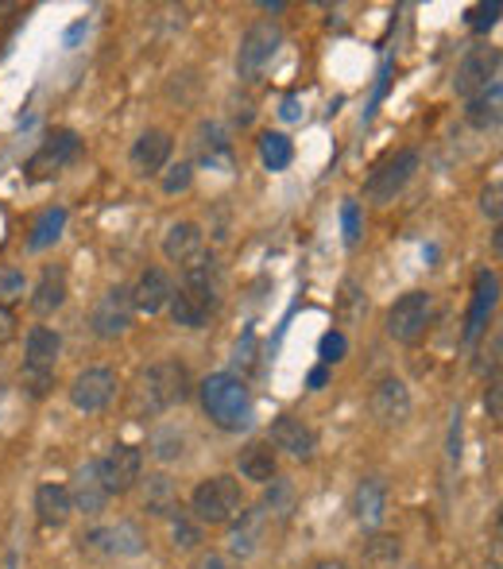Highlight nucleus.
<instances>
[{
    "label": "nucleus",
    "mask_w": 503,
    "mask_h": 569,
    "mask_svg": "<svg viewBox=\"0 0 503 569\" xmlns=\"http://www.w3.org/2000/svg\"><path fill=\"white\" fill-rule=\"evenodd\" d=\"M383 516H388V485L380 477H364L361 485L353 488V519L361 531L376 535L383 527Z\"/></svg>",
    "instance_id": "nucleus-20"
},
{
    "label": "nucleus",
    "mask_w": 503,
    "mask_h": 569,
    "mask_svg": "<svg viewBox=\"0 0 503 569\" xmlns=\"http://www.w3.org/2000/svg\"><path fill=\"white\" fill-rule=\"evenodd\" d=\"M345 352H349V341H345V333H338V330H330L322 341H318V357H322V365H341Z\"/></svg>",
    "instance_id": "nucleus-39"
},
{
    "label": "nucleus",
    "mask_w": 503,
    "mask_h": 569,
    "mask_svg": "<svg viewBox=\"0 0 503 569\" xmlns=\"http://www.w3.org/2000/svg\"><path fill=\"white\" fill-rule=\"evenodd\" d=\"M190 569H244V566L237 562L233 555H225V550H198V558Z\"/></svg>",
    "instance_id": "nucleus-41"
},
{
    "label": "nucleus",
    "mask_w": 503,
    "mask_h": 569,
    "mask_svg": "<svg viewBox=\"0 0 503 569\" xmlns=\"http://www.w3.org/2000/svg\"><path fill=\"white\" fill-rule=\"evenodd\" d=\"M399 558H403V547H399L395 535H372L361 550V566L364 569H395Z\"/></svg>",
    "instance_id": "nucleus-31"
},
{
    "label": "nucleus",
    "mask_w": 503,
    "mask_h": 569,
    "mask_svg": "<svg viewBox=\"0 0 503 569\" xmlns=\"http://www.w3.org/2000/svg\"><path fill=\"white\" fill-rule=\"evenodd\" d=\"M82 31H85V23H74V28L67 31V47H70V43H78V36H82Z\"/></svg>",
    "instance_id": "nucleus-53"
},
{
    "label": "nucleus",
    "mask_w": 503,
    "mask_h": 569,
    "mask_svg": "<svg viewBox=\"0 0 503 569\" xmlns=\"http://www.w3.org/2000/svg\"><path fill=\"white\" fill-rule=\"evenodd\" d=\"M369 318V295L356 279H345L338 295V322L341 326H361Z\"/></svg>",
    "instance_id": "nucleus-32"
},
{
    "label": "nucleus",
    "mask_w": 503,
    "mask_h": 569,
    "mask_svg": "<svg viewBox=\"0 0 503 569\" xmlns=\"http://www.w3.org/2000/svg\"><path fill=\"white\" fill-rule=\"evenodd\" d=\"M132 318H135L132 287L117 283L98 295V302H93V310H90V330H93V338H101V341H117L132 330Z\"/></svg>",
    "instance_id": "nucleus-9"
},
{
    "label": "nucleus",
    "mask_w": 503,
    "mask_h": 569,
    "mask_svg": "<svg viewBox=\"0 0 503 569\" xmlns=\"http://www.w3.org/2000/svg\"><path fill=\"white\" fill-rule=\"evenodd\" d=\"M500 47H473L465 59L457 62V74H453V93L457 98H476L481 90H489L492 82H500Z\"/></svg>",
    "instance_id": "nucleus-11"
},
{
    "label": "nucleus",
    "mask_w": 503,
    "mask_h": 569,
    "mask_svg": "<svg viewBox=\"0 0 503 569\" xmlns=\"http://www.w3.org/2000/svg\"><path fill=\"white\" fill-rule=\"evenodd\" d=\"M23 295H28V276H23L16 263H4V268H0V307L12 310Z\"/></svg>",
    "instance_id": "nucleus-37"
},
{
    "label": "nucleus",
    "mask_w": 503,
    "mask_h": 569,
    "mask_svg": "<svg viewBox=\"0 0 503 569\" xmlns=\"http://www.w3.org/2000/svg\"><path fill=\"white\" fill-rule=\"evenodd\" d=\"M414 171H419V151L414 148L395 151V156H388L383 163H376V171H372L369 182H364V194H369V202H376V206L395 202V194H403V187L414 179Z\"/></svg>",
    "instance_id": "nucleus-10"
},
{
    "label": "nucleus",
    "mask_w": 503,
    "mask_h": 569,
    "mask_svg": "<svg viewBox=\"0 0 503 569\" xmlns=\"http://www.w3.org/2000/svg\"><path fill=\"white\" fill-rule=\"evenodd\" d=\"M283 0H260V12H283Z\"/></svg>",
    "instance_id": "nucleus-52"
},
{
    "label": "nucleus",
    "mask_w": 503,
    "mask_h": 569,
    "mask_svg": "<svg viewBox=\"0 0 503 569\" xmlns=\"http://www.w3.org/2000/svg\"><path fill=\"white\" fill-rule=\"evenodd\" d=\"M279 117H283V120H299L302 117L299 98H294V93H291V98H283V109H279Z\"/></svg>",
    "instance_id": "nucleus-48"
},
{
    "label": "nucleus",
    "mask_w": 503,
    "mask_h": 569,
    "mask_svg": "<svg viewBox=\"0 0 503 569\" xmlns=\"http://www.w3.org/2000/svg\"><path fill=\"white\" fill-rule=\"evenodd\" d=\"M67 221H70L67 206H47V210L39 213L28 229V252H43V248H51L54 240L67 232Z\"/></svg>",
    "instance_id": "nucleus-28"
},
{
    "label": "nucleus",
    "mask_w": 503,
    "mask_h": 569,
    "mask_svg": "<svg viewBox=\"0 0 503 569\" xmlns=\"http://www.w3.org/2000/svg\"><path fill=\"white\" fill-rule=\"evenodd\" d=\"M117 388H121V380H117L113 368H105V365L82 368V372L74 376V383H70V403L82 415H98L117 399Z\"/></svg>",
    "instance_id": "nucleus-12"
},
{
    "label": "nucleus",
    "mask_w": 503,
    "mask_h": 569,
    "mask_svg": "<svg viewBox=\"0 0 503 569\" xmlns=\"http://www.w3.org/2000/svg\"><path fill=\"white\" fill-rule=\"evenodd\" d=\"M59 352H62V338L51 326H31L28 338H23V368H20V383L28 399L51 396L54 372H59Z\"/></svg>",
    "instance_id": "nucleus-3"
},
{
    "label": "nucleus",
    "mask_w": 503,
    "mask_h": 569,
    "mask_svg": "<svg viewBox=\"0 0 503 569\" xmlns=\"http://www.w3.org/2000/svg\"><path fill=\"white\" fill-rule=\"evenodd\" d=\"M279 47H283V28H279L275 20H255L241 36V47H237V78H241L244 86L263 82L268 67L275 62Z\"/></svg>",
    "instance_id": "nucleus-5"
},
{
    "label": "nucleus",
    "mask_w": 503,
    "mask_h": 569,
    "mask_svg": "<svg viewBox=\"0 0 503 569\" xmlns=\"http://www.w3.org/2000/svg\"><path fill=\"white\" fill-rule=\"evenodd\" d=\"M450 461H461V411H453V427H450Z\"/></svg>",
    "instance_id": "nucleus-47"
},
{
    "label": "nucleus",
    "mask_w": 503,
    "mask_h": 569,
    "mask_svg": "<svg viewBox=\"0 0 503 569\" xmlns=\"http://www.w3.org/2000/svg\"><path fill=\"white\" fill-rule=\"evenodd\" d=\"M167 523H171V547L174 550H182V555H198V550H202L205 527L198 523V519L190 516V511H174V516L167 519Z\"/></svg>",
    "instance_id": "nucleus-30"
},
{
    "label": "nucleus",
    "mask_w": 503,
    "mask_h": 569,
    "mask_svg": "<svg viewBox=\"0 0 503 569\" xmlns=\"http://www.w3.org/2000/svg\"><path fill=\"white\" fill-rule=\"evenodd\" d=\"M78 156H82V136L70 132V128H54V132L31 151L23 174H28L31 182H51V179H59L70 163H78Z\"/></svg>",
    "instance_id": "nucleus-7"
},
{
    "label": "nucleus",
    "mask_w": 503,
    "mask_h": 569,
    "mask_svg": "<svg viewBox=\"0 0 503 569\" xmlns=\"http://www.w3.org/2000/svg\"><path fill=\"white\" fill-rule=\"evenodd\" d=\"M294 503H299V492H294L291 480L275 477L271 485H263V503H260V511H263L268 519H286V516L294 511Z\"/></svg>",
    "instance_id": "nucleus-33"
},
{
    "label": "nucleus",
    "mask_w": 503,
    "mask_h": 569,
    "mask_svg": "<svg viewBox=\"0 0 503 569\" xmlns=\"http://www.w3.org/2000/svg\"><path fill=\"white\" fill-rule=\"evenodd\" d=\"M484 407H489V419L492 422H503V383L500 376L489 380V391H484Z\"/></svg>",
    "instance_id": "nucleus-43"
},
{
    "label": "nucleus",
    "mask_w": 503,
    "mask_h": 569,
    "mask_svg": "<svg viewBox=\"0 0 503 569\" xmlns=\"http://www.w3.org/2000/svg\"><path fill=\"white\" fill-rule=\"evenodd\" d=\"M171 295H174V283H171V276H167L163 268H143L140 279H135V287H132L135 315H148V318L163 315L167 302H171Z\"/></svg>",
    "instance_id": "nucleus-22"
},
{
    "label": "nucleus",
    "mask_w": 503,
    "mask_h": 569,
    "mask_svg": "<svg viewBox=\"0 0 503 569\" xmlns=\"http://www.w3.org/2000/svg\"><path fill=\"white\" fill-rule=\"evenodd\" d=\"M496 20H500V4H496V0H492V4H481V8H473V12H469V28H473V31H489Z\"/></svg>",
    "instance_id": "nucleus-42"
},
{
    "label": "nucleus",
    "mask_w": 503,
    "mask_h": 569,
    "mask_svg": "<svg viewBox=\"0 0 503 569\" xmlns=\"http://www.w3.org/2000/svg\"><path fill=\"white\" fill-rule=\"evenodd\" d=\"M268 446L275 453L294 457V461H314L318 435H314V427H310L306 419H299V415H279V419L271 422V430H268Z\"/></svg>",
    "instance_id": "nucleus-16"
},
{
    "label": "nucleus",
    "mask_w": 503,
    "mask_h": 569,
    "mask_svg": "<svg viewBox=\"0 0 503 569\" xmlns=\"http://www.w3.org/2000/svg\"><path fill=\"white\" fill-rule=\"evenodd\" d=\"M159 187H163V194H187L190 187H194V163H167V171L159 174Z\"/></svg>",
    "instance_id": "nucleus-38"
},
{
    "label": "nucleus",
    "mask_w": 503,
    "mask_h": 569,
    "mask_svg": "<svg viewBox=\"0 0 503 569\" xmlns=\"http://www.w3.org/2000/svg\"><path fill=\"white\" fill-rule=\"evenodd\" d=\"M82 550L101 558H135L148 550V535L132 519H117V523H98L82 535Z\"/></svg>",
    "instance_id": "nucleus-8"
},
{
    "label": "nucleus",
    "mask_w": 503,
    "mask_h": 569,
    "mask_svg": "<svg viewBox=\"0 0 503 569\" xmlns=\"http://www.w3.org/2000/svg\"><path fill=\"white\" fill-rule=\"evenodd\" d=\"M16 12H20V4H12V0H0V28H8Z\"/></svg>",
    "instance_id": "nucleus-49"
},
{
    "label": "nucleus",
    "mask_w": 503,
    "mask_h": 569,
    "mask_svg": "<svg viewBox=\"0 0 503 569\" xmlns=\"http://www.w3.org/2000/svg\"><path fill=\"white\" fill-rule=\"evenodd\" d=\"M434 326V295L406 291L388 307V338L399 345H419Z\"/></svg>",
    "instance_id": "nucleus-6"
},
{
    "label": "nucleus",
    "mask_w": 503,
    "mask_h": 569,
    "mask_svg": "<svg viewBox=\"0 0 503 569\" xmlns=\"http://www.w3.org/2000/svg\"><path fill=\"white\" fill-rule=\"evenodd\" d=\"M70 516H74V503H70V488L67 485H54V480H47V485L36 488V519H39V527H47V531H59V527L70 523Z\"/></svg>",
    "instance_id": "nucleus-24"
},
{
    "label": "nucleus",
    "mask_w": 503,
    "mask_h": 569,
    "mask_svg": "<svg viewBox=\"0 0 503 569\" xmlns=\"http://www.w3.org/2000/svg\"><path fill=\"white\" fill-rule=\"evenodd\" d=\"M140 508L155 519H171L174 511H182V496H179V485H174L167 472H148L140 477Z\"/></svg>",
    "instance_id": "nucleus-21"
},
{
    "label": "nucleus",
    "mask_w": 503,
    "mask_h": 569,
    "mask_svg": "<svg viewBox=\"0 0 503 569\" xmlns=\"http://www.w3.org/2000/svg\"><path fill=\"white\" fill-rule=\"evenodd\" d=\"M481 213L500 229V218H503V187L500 182H489V187L481 190Z\"/></svg>",
    "instance_id": "nucleus-40"
},
{
    "label": "nucleus",
    "mask_w": 503,
    "mask_h": 569,
    "mask_svg": "<svg viewBox=\"0 0 503 569\" xmlns=\"http://www.w3.org/2000/svg\"><path fill=\"white\" fill-rule=\"evenodd\" d=\"M500 302V279L496 271L484 268L481 276H476V295H473V315H469V326H465V341L481 338L484 326H489V315L496 310Z\"/></svg>",
    "instance_id": "nucleus-27"
},
{
    "label": "nucleus",
    "mask_w": 503,
    "mask_h": 569,
    "mask_svg": "<svg viewBox=\"0 0 503 569\" xmlns=\"http://www.w3.org/2000/svg\"><path fill=\"white\" fill-rule=\"evenodd\" d=\"M98 472H101V485H105L109 496H124L140 485L143 477V450L140 446H113L105 457L98 461Z\"/></svg>",
    "instance_id": "nucleus-13"
},
{
    "label": "nucleus",
    "mask_w": 503,
    "mask_h": 569,
    "mask_svg": "<svg viewBox=\"0 0 503 569\" xmlns=\"http://www.w3.org/2000/svg\"><path fill=\"white\" fill-rule=\"evenodd\" d=\"M182 453H187V435H182L179 427H159L155 435H151V457H155L159 465L179 461Z\"/></svg>",
    "instance_id": "nucleus-36"
},
{
    "label": "nucleus",
    "mask_w": 503,
    "mask_h": 569,
    "mask_svg": "<svg viewBox=\"0 0 503 569\" xmlns=\"http://www.w3.org/2000/svg\"><path fill=\"white\" fill-rule=\"evenodd\" d=\"M198 403L202 415L225 435H241L252 422V391L244 383V376L233 372H213L198 383Z\"/></svg>",
    "instance_id": "nucleus-2"
},
{
    "label": "nucleus",
    "mask_w": 503,
    "mask_h": 569,
    "mask_svg": "<svg viewBox=\"0 0 503 569\" xmlns=\"http://www.w3.org/2000/svg\"><path fill=\"white\" fill-rule=\"evenodd\" d=\"M325 380H330V372H325V365L322 368H314V372H310V391H322L325 388Z\"/></svg>",
    "instance_id": "nucleus-50"
},
{
    "label": "nucleus",
    "mask_w": 503,
    "mask_h": 569,
    "mask_svg": "<svg viewBox=\"0 0 503 569\" xmlns=\"http://www.w3.org/2000/svg\"><path fill=\"white\" fill-rule=\"evenodd\" d=\"M310 569H353V566H349L345 558H322V562H314Z\"/></svg>",
    "instance_id": "nucleus-51"
},
{
    "label": "nucleus",
    "mask_w": 503,
    "mask_h": 569,
    "mask_svg": "<svg viewBox=\"0 0 503 569\" xmlns=\"http://www.w3.org/2000/svg\"><path fill=\"white\" fill-rule=\"evenodd\" d=\"M12 338H16V310L0 307V349H4Z\"/></svg>",
    "instance_id": "nucleus-46"
},
{
    "label": "nucleus",
    "mask_w": 503,
    "mask_h": 569,
    "mask_svg": "<svg viewBox=\"0 0 503 569\" xmlns=\"http://www.w3.org/2000/svg\"><path fill=\"white\" fill-rule=\"evenodd\" d=\"M260 163L268 171H286L294 163V143L283 132H263L260 136Z\"/></svg>",
    "instance_id": "nucleus-34"
},
{
    "label": "nucleus",
    "mask_w": 503,
    "mask_h": 569,
    "mask_svg": "<svg viewBox=\"0 0 503 569\" xmlns=\"http://www.w3.org/2000/svg\"><path fill=\"white\" fill-rule=\"evenodd\" d=\"M190 399V372L182 360L167 357L148 365L140 376H135L132 391H128V415L140 422L159 419V415L174 411Z\"/></svg>",
    "instance_id": "nucleus-1"
},
{
    "label": "nucleus",
    "mask_w": 503,
    "mask_h": 569,
    "mask_svg": "<svg viewBox=\"0 0 503 569\" xmlns=\"http://www.w3.org/2000/svg\"><path fill=\"white\" fill-rule=\"evenodd\" d=\"M244 508V488L237 477L218 472V477H205L202 485L190 492V516L202 527H229Z\"/></svg>",
    "instance_id": "nucleus-4"
},
{
    "label": "nucleus",
    "mask_w": 503,
    "mask_h": 569,
    "mask_svg": "<svg viewBox=\"0 0 503 569\" xmlns=\"http://www.w3.org/2000/svg\"><path fill=\"white\" fill-rule=\"evenodd\" d=\"M503 117V82H492L489 90H481L476 98H469V109H465V120L481 132L496 128Z\"/></svg>",
    "instance_id": "nucleus-29"
},
{
    "label": "nucleus",
    "mask_w": 503,
    "mask_h": 569,
    "mask_svg": "<svg viewBox=\"0 0 503 569\" xmlns=\"http://www.w3.org/2000/svg\"><path fill=\"white\" fill-rule=\"evenodd\" d=\"M369 411H372V419L388 430L406 427V419H411V391H406V383L399 380V376H380V380L372 383Z\"/></svg>",
    "instance_id": "nucleus-14"
},
{
    "label": "nucleus",
    "mask_w": 503,
    "mask_h": 569,
    "mask_svg": "<svg viewBox=\"0 0 503 569\" xmlns=\"http://www.w3.org/2000/svg\"><path fill=\"white\" fill-rule=\"evenodd\" d=\"M341 221H345V240H349V248H353L356 240H361V210H356V202H345Z\"/></svg>",
    "instance_id": "nucleus-44"
},
{
    "label": "nucleus",
    "mask_w": 503,
    "mask_h": 569,
    "mask_svg": "<svg viewBox=\"0 0 503 569\" xmlns=\"http://www.w3.org/2000/svg\"><path fill=\"white\" fill-rule=\"evenodd\" d=\"M205 252V232L198 221H174L171 229H167L163 237V256L171 263H179V268H187L190 260H198V256Z\"/></svg>",
    "instance_id": "nucleus-25"
},
{
    "label": "nucleus",
    "mask_w": 503,
    "mask_h": 569,
    "mask_svg": "<svg viewBox=\"0 0 503 569\" xmlns=\"http://www.w3.org/2000/svg\"><path fill=\"white\" fill-rule=\"evenodd\" d=\"M221 268L218 260H213L210 252H202L198 260H190L187 268H182V295H190V299L198 302V307L205 310V315H213V310L221 307Z\"/></svg>",
    "instance_id": "nucleus-15"
},
{
    "label": "nucleus",
    "mask_w": 503,
    "mask_h": 569,
    "mask_svg": "<svg viewBox=\"0 0 503 569\" xmlns=\"http://www.w3.org/2000/svg\"><path fill=\"white\" fill-rule=\"evenodd\" d=\"M237 472H241L237 480H249V485H271L279 477V453L268 442H249L237 453Z\"/></svg>",
    "instance_id": "nucleus-26"
},
{
    "label": "nucleus",
    "mask_w": 503,
    "mask_h": 569,
    "mask_svg": "<svg viewBox=\"0 0 503 569\" xmlns=\"http://www.w3.org/2000/svg\"><path fill=\"white\" fill-rule=\"evenodd\" d=\"M67 268L62 263H51V268H43V276H39V283L31 287L28 295V307L36 318H51L54 310L67 307Z\"/></svg>",
    "instance_id": "nucleus-23"
},
{
    "label": "nucleus",
    "mask_w": 503,
    "mask_h": 569,
    "mask_svg": "<svg viewBox=\"0 0 503 569\" xmlns=\"http://www.w3.org/2000/svg\"><path fill=\"white\" fill-rule=\"evenodd\" d=\"M268 527H271V519L260 511V503L255 508H249L244 503L241 508V516L229 523V539H225V555H233L237 562H249V558H255L263 550V539H268Z\"/></svg>",
    "instance_id": "nucleus-17"
},
{
    "label": "nucleus",
    "mask_w": 503,
    "mask_h": 569,
    "mask_svg": "<svg viewBox=\"0 0 503 569\" xmlns=\"http://www.w3.org/2000/svg\"><path fill=\"white\" fill-rule=\"evenodd\" d=\"M171 156H174V136L163 132V128H148L132 143V151H128V163H132V171L140 179H159L167 171V163H171Z\"/></svg>",
    "instance_id": "nucleus-18"
},
{
    "label": "nucleus",
    "mask_w": 503,
    "mask_h": 569,
    "mask_svg": "<svg viewBox=\"0 0 503 569\" xmlns=\"http://www.w3.org/2000/svg\"><path fill=\"white\" fill-rule=\"evenodd\" d=\"M167 310H171V322L182 326V330H205V326H210V315H205V310L198 307V302L190 299V295H182V291L171 295Z\"/></svg>",
    "instance_id": "nucleus-35"
},
{
    "label": "nucleus",
    "mask_w": 503,
    "mask_h": 569,
    "mask_svg": "<svg viewBox=\"0 0 503 569\" xmlns=\"http://www.w3.org/2000/svg\"><path fill=\"white\" fill-rule=\"evenodd\" d=\"M67 488H70V503H74V511H82V516H90V519L105 516V508L113 503V496H109L105 485H101L98 461H85Z\"/></svg>",
    "instance_id": "nucleus-19"
},
{
    "label": "nucleus",
    "mask_w": 503,
    "mask_h": 569,
    "mask_svg": "<svg viewBox=\"0 0 503 569\" xmlns=\"http://www.w3.org/2000/svg\"><path fill=\"white\" fill-rule=\"evenodd\" d=\"M252 352H255V338H252V333H244V345H237V357H233V365L237 368H241V372H249V368H252Z\"/></svg>",
    "instance_id": "nucleus-45"
}]
</instances>
